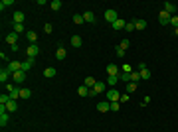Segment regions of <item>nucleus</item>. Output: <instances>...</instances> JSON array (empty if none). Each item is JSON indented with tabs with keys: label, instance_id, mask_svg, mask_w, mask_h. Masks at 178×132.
I'll list each match as a JSON object with an SVG mask.
<instances>
[{
	"label": "nucleus",
	"instance_id": "f257e3e1",
	"mask_svg": "<svg viewBox=\"0 0 178 132\" xmlns=\"http://www.w3.org/2000/svg\"><path fill=\"white\" fill-rule=\"evenodd\" d=\"M8 71L12 73H18V71H22V61H18V59H14V61H8V67H6Z\"/></svg>",
	"mask_w": 178,
	"mask_h": 132
},
{
	"label": "nucleus",
	"instance_id": "f03ea898",
	"mask_svg": "<svg viewBox=\"0 0 178 132\" xmlns=\"http://www.w3.org/2000/svg\"><path fill=\"white\" fill-rule=\"evenodd\" d=\"M38 53H40V47H38V44H36V46H28V49H26L28 59H36V57H38Z\"/></svg>",
	"mask_w": 178,
	"mask_h": 132
},
{
	"label": "nucleus",
	"instance_id": "7ed1b4c3",
	"mask_svg": "<svg viewBox=\"0 0 178 132\" xmlns=\"http://www.w3.org/2000/svg\"><path fill=\"white\" fill-rule=\"evenodd\" d=\"M105 95H107V101H111V103L113 101H121V93H119L117 89H107Z\"/></svg>",
	"mask_w": 178,
	"mask_h": 132
},
{
	"label": "nucleus",
	"instance_id": "20e7f679",
	"mask_svg": "<svg viewBox=\"0 0 178 132\" xmlns=\"http://www.w3.org/2000/svg\"><path fill=\"white\" fill-rule=\"evenodd\" d=\"M107 75H113V77H119V73H121V67H117L115 63H109V65L105 67Z\"/></svg>",
	"mask_w": 178,
	"mask_h": 132
},
{
	"label": "nucleus",
	"instance_id": "39448f33",
	"mask_svg": "<svg viewBox=\"0 0 178 132\" xmlns=\"http://www.w3.org/2000/svg\"><path fill=\"white\" fill-rule=\"evenodd\" d=\"M170 14L166 12V10H162V12L158 14V20H160V24H162V26H168V24H170Z\"/></svg>",
	"mask_w": 178,
	"mask_h": 132
},
{
	"label": "nucleus",
	"instance_id": "423d86ee",
	"mask_svg": "<svg viewBox=\"0 0 178 132\" xmlns=\"http://www.w3.org/2000/svg\"><path fill=\"white\" fill-rule=\"evenodd\" d=\"M138 71H141V79H145V81H148V79H151V71L146 69V65H145V63H138Z\"/></svg>",
	"mask_w": 178,
	"mask_h": 132
},
{
	"label": "nucleus",
	"instance_id": "0eeeda50",
	"mask_svg": "<svg viewBox=\"0 0 178 132\" xmlns=\"http://www.w3.org/2000/svg\"><path fill=\"white\" fill-rule=\"evenodd\" d=\"M97 111H99V112L111 111V101H99V103H97Z\"/></svg>",
	"mask_w": 178,
	"mask_h": 132
},
{
	"label": "nucleus",
	"instance_id": "6e6552de",
	"mask_svg": "<svg viewBox=\"0 0 178 132\" xmlns=\"http://www.w3.org/2000/svg\"><path fill=\"white\" fill-rule=\"evenodd\" d=\"M4 40H6V44L14 46V44H18V40H20V34H16V32H10V34L6 36V38H4Z\"/></svg>",
	"mask_w": 178,
	"mask_h": 132
},
{
	"label": "nucleus",
	"instance_id": "1a4fd4ad",
	"mask_svg": "<svg viewBox=\"0 0 178 132\" xmlns=\"http://www.w3.org/2000/svg\"><path fill=\"white\" fill-rule=\"evenodd\" d=\"M26 40H28L30 46H36V41H38V34L32 32V30H28V32H26Z\"/></svg>",
	"mask_w": 178,
	"mask_h": 132
},
{
	"label": "nucleus",
	"instance_id": "9d476101",
	"mask_svg": "<svg viewBox=\"0 0 178 132\" xmlns=\"http://www.w3.org/2000/svg\"><path fill=\"white\" fill-rule=\"evenodd\" d=\"M105 20L107 22H117L119 20V16H117V12H115V10H105Z\"/></svg>",
	"mask_w": 178,
	"mask_h": 132
},
{
	"label": "nucleus",
	"instance_id": "9b49d317",
	"mask_svg": "<svg viewBox=\"0 0 178 132\" xmlns=\"http://www.w3.org/2000/svg\"><path fill=\"white\" fill-rule=\"evenodd\" d=\"M55 57H58L59 61H63L67 57V51H66V47L63 46H58V51H55Z\"/></svg>",
	"mask_w": 178,
	"mask_h": 132
},
{
	"label": "nucleus",
	"instance_id": "f8f14e48",
	"mask_svg": "<svg viewBox=\"0 0 178 132\" xmlns=\"http://www.w3.org/2000/svg\"><path fill=\"white\" fill-rule=\"evenodd\" d=\"M12 79H14V83H24V81H26V73H24V71L14 73V75H12Z\"/></svg>",
	"mask_w": 178,
	"mask_h": 132
},
{
	"label": "nucleus",
	"instance_id": "ddd939ff",
	"mask_svg": "<svg viewBox=\"0 0 178 132\" xmlns=\"http://www.w3.org/2000/svg\"><path fill=\"white\" fill-rule=\"evenodd\" d=\"M111 26H113V30H115V32H119V30H125V26H127V22H125V20H121V18H119L117 22H113Z\"/></svg>",
	"mask_w": 178,
	"mask_h": 132
},
{
	"label": "nucleus",
	"instance_id": "4468645a",
	"mask_svg": "<svg viewBox=\"0 0 178 132\" xmlns=\"http://www.w3.org/2000/svg\"><path fill=\"white\" fill-rule=\"evenodd\" d=\"M10 77H12V73L8 71V69H2V71H0V81H2L4 85L8 83V79H10Z\"/></svg>",
	"mask_w": 178,
	"mask_h": 132
},
{
	"label": "nucleus",
	"instance_id": "2eb2a0df",
	"mask_svg": "<svg viewBox=\"0 0 178 132\" xmlns=\"http://www.w3.org/2000/svg\"><path fill=\"white\" fill-rule=\"evenodd\" d=\"M16 108H18V103L16 101H8L6 103V112L10 114V112H16Z\"/></svg>",
	"mask_w": 178,
	"mask_h": 132
},
{
	"label": "nucleus",
	"instance_id": "dca6fc26",
	"mask_svg": "<svg viewBox=\"0 0 178 132\" xmlns=\"http://www.w3.org/2000/svg\"><path fill=\"white\" fill-rule=\"evenodd\" d=\"M30 97H32V91L28 87H22L20 89V99H30Z\"/></svg>",
	"mask_w": 178,
	"mask_h": 132
},
{
	"label": "nucleus",
	"instance_id": "f3484780",
	"mask_svg": "<svg viewBox=\"0 0 178 132\" xmlns=\"http://www.w3.org/2000/svg\"><path fill=\"white\" fill-rule=\"evenodd\" d=\"M83 20L89 22V24H93V22H95V14H93L91 10H87V12H83Z\"/></svg>",
	"mask_w": 178,
	"mask_h": 132
},
{
	"label": "nucleus",
	"instance_id": "a211bd4d",
	"mask_svg": "<svg viewBox=\"0 0 178 132\" xmlns=\"http://www.w3.org/2000/svg\"><path fill=\"white\" fill-rule=\"evenodd\" d=\"M117 83H119V77H113V75H107V85H111L113 89H117Z\"/></svg>",
	"mask_w": 178,
	"mask_h": 132
},
{
	"label": "nucleus",
	"instance_id": "6ab92c4d",
	"mask_svg": "<svg viewBox=\"0 0 178 132\" xmlns=\"http://www.w3.org/2000/svg\"><path fill=\"white\" fill-rule=\"evenodd\" d=\"M164 10L170 14V16H174V12H176V6H174L172 2H164Z\"/></svg>",
	"mask_w": 178,
	"mask_h": 132
},
{
	"label": "nucleus",
	"instance_id": "aec40b11",
	"mask_svg": "<svg viewBox=\"0 0 178 132\" xmlns=\"http://www.w3.org/2000/svg\"><path fill=\"white\" fill-rule=\"evenodd\" d=\"M135 91H137V83L129 81V83L125 85V93H129V95H131V93H135Z\"/></svg>",
	"mask_w": 178,
	"mask_h": 132
},
{
	"label": "nucleus",
	"instance_id": "412c9836",
	"mask_svg": "<svg viewBox=\"0 0 178 132\" xmlns=\"http://www.w3.org/2000/svg\"><path fill=\"white\" fill-rule=\"evenodd\" d=\"M55 69L53 67H48V69H44V77H48V79H52V77H55Z\"/></svg>",
	"mask_w": 178,
	"mask_h": 132
},
{
	"label": "nucleus",
	"instance_id": "4be33fe9",
	"mask_svg": "<svg viewBox=\"0 0 178 132\" xmlns=\"http://www.w3.org/2000/svg\"><path fill=\"white\" fill-rule=\"evenodd\" d=\"M14 22H16V24H24V12H14Z\"/></svg>",
	"mask_w": 178,
	"mask_h": 132
},
{
	"label": "nucleus",
	"instance_id": "5701e85b",
	"mask_svg": "<svg viewBox=\"0 0 178 132\" xmlns=\"http://www.w3.org/2000/svg\"><path fill=\"white\" fill-rule=\"evenodd\" d=\"M32 65H34V59H26V61H22V71L26 73L28 69H32Z\"/></svg>",
	"mask_w": 178,
	"mask_h": 132
},
{
	"label": "nucleus",
	"instance_id": "b1692460",
	"mask_svg": "<svg viewBox=\"0 0 178 132\" xmlns=\"http://www.w3.org/2000/svg\"><path fill=\"white\" fill-rule=\"evenodd\" d=\"M95 83H97V81L93 79L91 75H89V77H85V81H83V85H85L87 89H93V85H95Z\"/></svg>",
	"mask_w": 178,
	"mask_h": 132
},
{
	"label": "nucleus",
	"instance_id": "393cba45",
	"mask_svg": "<svg viewBox=\"0 0 178 132\" xmlns=\"http://www.w3.org/2000/svg\"><path fill=\"white\" fill-rule=\"evenodd\" d=\"M81 44H83L81 36H73V38H71V46L73 47H81Z\"/></svg>",
	"mask_w": 178,
	"mask_h": 132
},
{
	"label": "nucleus",
	"instance_id": "a878e982",
	"mask_svg": "<svg viewBox=\"0 0 178 132\" xmlns=\"http://www.w3.org/2000/svg\"><path fill=\"white\" fill-rule=\"evenodd\" d=\"M12 4H14V0H2V2H0V10L4 12V10H6L8 6H12Z\"/></svg>",
	"mask_w": 178,
	"mask_h": 132
},
{
	"label": "nucleus",
	"instance_id": "bb28decb",
	"mask_svg": "<svg viewBox=\"0 0 178 132\" xmlns=\"http://www.w3.org/2000/svg\"><path fill=\"white\" fill-rule=\"evenodd\" d=\"M8 95H10V99L12 101H18L20 99V87H16V89H14L12 93H8Z\"/></svg>",
	"mask_w": 178,
	"mask_h": 132
},
{
	"label": "nucleus",
	"instance_id": "cd10ccee",
	"mask_svg": "<svg viewBox=\"0 0 178 132\" xmlns=\"http://www.w3.org/2000/svg\"><path fill=\"white\" fill-rule=\"evenodd\" d=\"M145 28H146L145 20H135V30H145Z\"/></svg>",
	"mask_w": 178,
	"mask_h": 132
},
{
	"label": "nucleus",
	"instance_id": "c85d7f7f",
	"mask_svg": "<svg viewBox=\"0 0 178 132\" xmlns=\"http://www.w3.org/2000/svg\"><path fill=\"white\" fill-rule=\"evenodd\" d=\"M131 81L138 85V81H141V71H133V73H131Z\"/></svg>",
	"mask_w": 178,
	"mask_h": 132
},
{
	"label": "nucleus",
	"instance_id": "c756f323",
	"mask_svg": "<svg viewBox=\"0 0 178 132\" xmlns=\"http://www.w3.org/2000/svg\"><path fill=\"white\" fill-rule=\"evenodd\" d=\"M8 118H10V116H8V112H2V114H0V126H6L8 124Z\"/></svg>",
	"mask_w": 178,
	"mask_h": 132
},
{
	"label": "nucleus",
	"instance_id": "7c9ffc66",
	"mask_svg": "<svg viewBox=\"0 0 178 132\" xmlns=\"http://www.w3.org/2000/svg\"><path fill=\"white\" fill-rule=\"evenodd\" d=\"M89 91H91V89H87L85 85H81V87H79V89H77V93H79V95H81V97H87V95H89Z\"/></svg>",
	"mask_w": 178,
	"mask_h": 132
},
{
	"label": "nucleus",
	"instance_id": "2f4dec72",
	"mask_svg": "<svg viewBox=\"0 0 178 132\" xmlns=\"http://www.w3.org/2000/svg\"><path fill=\"white\" fill-rule=\"evenodd\" d=\"M59 8H61V0H52V10L53 12H58Z\"/></svg>",
	"mask_w": 178,
	"mask_h": 132
},
{
	"label": "nucleus",
	"instance_id": "473e14b6",
	"mask_svg": "<svg viewBox=\"0 0 178 132\" xmlns=\"http://www.w3.org/2000/svg\"><path fill=\"white\" fill-rule=\"evenodd\" d=\"M14 32L16 34H24V24H16V22H14Z\"/></svg>",
	"mask_w": 178,
	"mask_h": 132
},
{
	"label": "nucleus",
	"instance_id": "72a5a7b5",
	"mask_svg": "<svg viewBox=\"0 0 178 132\" xmlns=\"http://www.w3.org/2000/svg\"><path fill=\"white\" fill-rule=\"evenodd\" d=\"M83 16H81V14H73V24H83Z\"/></svg>",
	"mask_w": 178,
	"mask_h": 132
},
{
	"label": "nucleus",
	"instance_id": "f704fd0d",
	"mask_svg": "<svg viewBox=\"0 0 178 132\" xmlns=\"http://www.w3.org/2000/svg\"><path fill=\"white\" fill-rule=\"evenodd\" d=\"M8 101H12V99H10V95H8V93H6V95L2 93V95H0V105H6Z\"/></svg>",
	"mask_w": 178,
	"mask_h": 132
},
{
	"label": "nucleus",
	"instance_id": "c9c22d12",
	"mask_svg": "<svg viewBox=\"0 0 178 132\" xmlns=\"http://www.w3.org/2000/svg\"><path fill=\"white\" fill-rule=\"evenodd\" d=\"M115 53H117L119 57H125V55H127V53H125V49H123L121 46H117V47H115Z\"/></svg>",
	"mask_w": 178,
	"mask_h": 132
},
{
	"label": "nucleus",
	"instance_id": "e433bc0d",
	"mask_svg": "<svg viewBox=\"0 0 178 132\" xmlns=\"http://www.w3.org/2000/svg\"><path fill=\"white\" fill-rule=\"evenodd\" d=\"M119 108H121V103H119V101H113V103H111V111H113V112H117Z\"/></svg>",
	"mask_w": 178,
	"mask_h": 132
},
{
	"label": "nucleus",
	"instance_id": "4c0bfd02",
	"mask_svg": "<svg viewBox=\"0 0 178 132\" xmlns=\"http://www.w3.org/2000/svg\"><path fill=\"white\" fill-rule=\"evenodd\" d=\"M119 46L123 47V49H129V47H131V41H129V40H123L121 44H119Z\"/></svg>",
	"mask_w": 178,
	"mask_h": 132
},
{
	"label": "nucleus",
	"instance_id": "58836bf2",
	"mask_svg": "<svg viewBox=\"0 0 178 132\" xmlns=\"http://www.w3.org/2000/svg\"><path fill=\"white\" fill-rule=\"evenodd\" d=\"M170 24H172V26H174V30H176V28H178V16H176V14H174V16H172V18H170Z\"/></svg>",
	"mask_w": 178,
	"mask_h": 132
},
{
	"label": "nucleus",
	"instance_id": "ea45409f",
	"mask_svg": "<svg viewBox=\"0 0 178 132\" xmlns=\"http://www.w3.org/2000/svg\"><path fill=\"white\" fill-rule=\"evenodd\" d=\"M125 30H127V32H133V30H135V22H127Z\"/></svg>",
	"mask_w": 178,
	"mask_h": 132
},
{
	"label": "nucleus",
	"instance_id": "a19ab883",
	"mask_svg": "<svg viewBox=\"0 0 178 132\" xmlns=\"http://www.w3.org/2000/svg\"><path fill=\"white\" fill-rule=\"evenodd\" d=\"M121 71L123 73H133V69H131V65H123L121 67Z\"/></svg>",
	"mask_w": 178,
	"mask_h": 132
},
{
	"label": "nucleus",
	"instance_id": "79ce46f5",
	"mask_svg": "<svg viewBox=\"0 0 178 132\" xmlns=\"http://www.w3.org/2000/svg\"><path fill=\"white\" fill-rule=\"evenodd\" d=\"M44 30H46V34H52L53 32V26H52V24H46V26H44Z\"/></svg>",
	"mask_w": 178,
	"mask_h": 132
},
{
	"label": "nucleus",
	"instance_id": "37998d69",
	"mask_svg": "<svg viewBox=\"0 0 178 132\" xmlns=\"http://www.w3.org/2000/svg\"><path fill=\"white\" fill-rule=\"evenodd\" d=\"M127 101H129V93H123V95H121V101H119V103H127Z\"/></svg>",
	"mask_w": 178,
	"mask_h": 132
},
{
	"label": "nucleus",
	"instance_id": "c03bdc74",
	"mask_svg": "<svg viewBox=\"0 0 178 132\" xmlns=\"http://www.w3.org/2000/svg\"><path fill=\"white\" fill-rule=\"evenodd\" d=\"M148 103H151V97H145V99H143V103H141V105H143V106H146V105H148Z\"/></svg>",
	"mask_w": 178,
	"mask_h": 132
},
{
	"label": "nucleus",
	"instance_id": "a18cd8bd",
	"mask_svg": "<svg viewBox=\"0 0 178 132\" xmlns=\"http://www.w3.org/2000/svg\"><path fill=\"white\" fill-rule=\"evenodd\" d=\"M18 49H20V46H18V44H14V46H10V51H18Z\"/></svg>",
	"mask_w": 178,
	"mask_h": 132
},
{
	"label": "nucleus",
	"instance_id": "49530a36",
	"mask_svg": "<svg viewBox=\"0 0 178 132\" xmlns=\"http://www.w3.org/2000/svg\"><path fill=\"white\" fill-rule=\"evenodd\" d=\"M14 89H16V87H14V85H6V91H8V93H12Z\"/></svg>",
	"mask_w": 178,
	"mask_h": 132
},
{
	"label": "nucleus",
	"instance_id": "de8ad7c7",
	"mask_svg": "<svg viewBox=\"0 0 178 132\" xmlns=\"http://www.w3.org/2000/svg\"><path fill=\"white\" fill-rule=\"evenodd\" d=\"M174 34H176V36H178V28H176V30H174Z\"/></svg>",
	"mask_w": 178,
	"mask_h": 132
}]
</instances>
